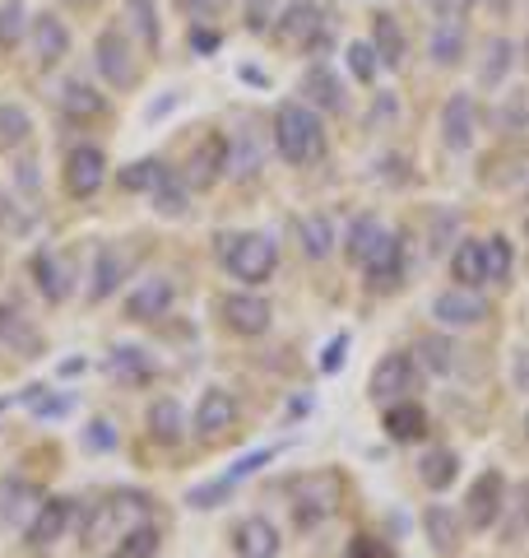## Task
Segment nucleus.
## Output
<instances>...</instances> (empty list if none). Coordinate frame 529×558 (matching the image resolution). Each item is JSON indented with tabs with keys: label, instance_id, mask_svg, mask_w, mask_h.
Segmentation results:
<instances>
[{
	"label": "nucleus",
	"instance_id": "obj_24",
	"mask_svg": "<svg viewBox=\"0 0 529 558\" xmlns=\"http://www.w3.org/2000/svg\"><path fill=\"white\" fill-rule=\"evenodd\" d=\"M451 275L460 279V289H479V284H488V256H483V242L465 238L460 247H455V256H451Z\"/></svg>",
	"mask_w": 529,
	"mask_h": 558
},
{
	"label": "nucleus",
	"instance_id": "obj_10",
	"mask_svg": "<svg viewBox=\"0 0 529 558\" xmlns=\"http://www.w3.org/2000/svg\"><path fill=\"white\" fill-rule=\"evenodd\" d=\"M372 400H395L404 391H418V359L414 354H385L372 373Z\"/></svg>",
	"mask_w": 529,
	"mask_h": 558
},
{
	"label": "nucleus",
	"instance_id": "obj_25",
	"mask_svg": "<svg viewBox=\"0 0 529 558\" xmlns=\"http://www.w3.org/2000/svg\"><path fill=\"white\" fill-rule=\"evenodd\" d=\"M422 526H428V545L446 558V554H455V545H460V521H455V512L451 508H428L422 512Z\"/></svg>",
	"mask_w": 529,
	"mask_h": 558
},
{
	"label": "nucleus",
	"instance_id": "obj_43",
	"mask_svg": "<svg viewBox=\"0 0 529 558\" xmlns=\"http://www.w3.org/2000/svg\"><path fill=\"white\" fill-rule=\"evenodd\" d=\"M28 20V10H24V0H5V5H0V47H14L24 38V24Z\"/></svg>",
	"mask_w": 529,
	"mask_h": 558
},
{
	"label": "nucleus",
	"instance_id": "obj_47",
	"mask_svg": "<svg viewBox=\"0 0 529 558\" xmlns=\"http://www.w3.org/2000/svg\"><path fill=\"white\" fill-rule=\"evenodd\" d=\"M264 461H274V447H260V451H251V457H242L233 470H227V484H237V480H246V475H256V470L264 465Z\"/></svg>",
	"mask_w": 529,
	"mask_h": 558
},
{
	"label": "nucleus",
	"instance_id": "obj_34",
	"mask_svg": "<svg viewBox=\"0 0 529 558\" xmlns=\"http://www.w3.org/2000/svg\"><path fill=\"white\" fill-rule=\"evenodd\" d=\"M385 238V229H381V219H372V215H362V219H353V229H348V260H362L372 256V247Z\"/></svg>",
	"mask_w": 529,
	"mask_h": 558
},
{
	"label": "nucleus",
	"instance_id": "obj_13",
	"mask_svg": "<svg viewBox=\"0 0 529 558\" xmlns=\"http://www.w3.org/2000/svg\"><path fill=\"white\" fill-rule=\"evenodd\" d=\"M270 303L260 293H227L223 299V322L237 330V336H264L270 330Z\"/></svg>",
	"mask_w": 529,
	"mask_h": 558
},
{
	"label": "nucleus",
	"instance_id": "obj_19",
	"mask_svg": "<svg viewBox=\"0 0 529 558\" xmlns=\"http://www.w3.org/2000/svg\"><path fill=\"white\" fill-rule=\"evenodd\" d=\"M227 168V140L223 135H209L205 145L190 154V168H186V186H214Z\"/></svg>",
	"mask_w": 529,
	"mask_h": 558
},
{
	"label": "nucleus",
	"instance_id": "obj_55",
	"mask_svg": "<svg viewBox=\"0 0 529 558\" xmlns=\"http://www.w3.org/2000/svg\"><path fill=\"white\" fill-rule=\"evenodd\" d=\"M525 233H529V219H525Z\"/></svg>",
	"mask_w": 529,
	"mask_h": 558
},
{
	"label": "nucleus",
	"instance_id": "obj_35",
	"mask_svg": "<svg viewBox=\"0 0 529 558\" xmlns=\"http://www.w3.org/2000/svg\"><path fill=\"white\" fill-rule=\"evenodd\" d=\"M158 539H163V535H158V526H149V521H145V526H131L126 535L116 539L112 558H153L158 554Z\"/></svg>",
	"mask_w": 529,
	"mask_h": 558
},
{
	"label": "nucleus",
	"instance_id": "obj_22",
	"mask_svg": "<svg viewBox=\"0 0 529 558\" xmlns=\"http://www.w3.org/2000/svg\"><path fill=\"white\" fill-rule=\"evenodd\" d=\"M149 438L163 442V447H176L186 438V410L176 405L172 396H163V400H153L149 405Z\"/></svg>",
	"mask_w": 529,
	"mask_h": 558
},
{
	"label": "nucleus",
	"instance_id": "obj_11",
	"mask_svg": "<svg viewBox=\"0 0 529 558\" xmlns=\"http://www.w3.org/2000/svg\"><path fill=\"white\" fill-rule=\"evenodd\" d=\"M172 299H176L172 279L149 275V279H139V284L126 293V317H131V322H158V317H168Z\"/></svg>",
	"mask_w": 529,
	"mask_h": 558
},
{
	"label": "nucleus",
	"instance_id": "obj_12",
	"mask_svg": "<svg viewBox=\"0 0 529 558\" xmlns=\"http://www.w3.org/2000/svg\"><path fill=\"white\" fill-rule=\"evenodd\" d=\"M293 502H297V517L303 521H321L334 512L340 502V480L334 475H303L293 480Z\"/></svg>",
	"mask_w": 529,
	"mask_h": 558
},
{
	"label": "nucleus",
	"instance_id": "obj_49",
	"mask_svg": "<svg viewBox=\"0 0 529 558\" xmlns=\"http://www.w3.org/2000/svg\"><path fill=\"white\" fill-rule=\"evenodd\" d=\"M274 24V0H246V28L264 33Z\"/></svg>",
	"mask_w": 529,
	"mask_h": 558
},
{
	"label": "nucleus",
	"instance_id": "obj_41",
	"mask_svg": "<svg viewBox=\"0 0 529 558\" xmlns=\"http://www.w3.org/2000/svg\"><path fill=\"white\" fill-rule=\"evenodd\" d=\"M497 126L506 131V135H525L529 131V89H520V94H510L502 108H497Z\"/></svg>",
	"mask_w": 529,
	"mask_h": 558
},
{
	"label": "nucleus",
	"instance_id": "obj_48",
	"mask_svg": "<svg viewBox=\"0 0 529 558\" xmlns=\"http://www.w3.org/2000/svg\"><path fill=\"white\" fill-rule=\"evenodd\" d=\"M227 488H233V484H227V480H219V484H205V488H190V508H219V502L227 498Z\"/></svg>",
	"mask_w": 529,
	"mask_h": 558
},
{
	"label": "nucleus",
	"instance_id": "obj_31",
	"mask_svg": "<svg viewBox=\"0 0 529 558\" xmlns=\"http://www.w3.org/2000/svg\"><path fill=\"white\" fill-rule=\"evenodd\" d=\"M303 89L311 94L316 108H325V112H344V89H340V80H334L325 65H311V70H307Z\"/></svg>",
	"mask_w": 529,
	"mask_h": 558
},
{
	"label": "nucleus",
	"instance_id": "obj_56",
	"mask_svg": "<svg viewBox=\"0 0 529 558\" xmlns=\"http://www.w3.org/2000/svg\"><path fill=\"white\" fill-rule=\"evenodd\" d=\"M525 428H529V418H525Z\"/></svg>",
	"mask_w": 529,
	"mask_h": 558
},
{
	"label": "nucleus",
	"instance_id": "obj_40",
	"mask_svg": "<svg viewBox=\"0 0 529 558\" xmlns=\"http://www.w3.org/2000/svg\"><path fill=\"white\" fill-rule=\"evenodd\" d=\"M483 256H488V284H502V279H510L516 256H510V242L502 233L497 238H483Z\"/></svg>",
	"mask_w": 529,
	"mask_h": 558
},
{
	"label": "nucleus",
	"instance_id": "obj_27",
	"mask_svg": "<svg viewBox=\"0 0 529 558\" xmlns=\"http://www.w3.org/2000/svg\"><path fill=\"white\" fill-rule=\"evenodd\" d=\"M372 47L381 65H404V51H409V43H404V28L395 24V14H377V28H372Z\"/></svg>",
	"mask_w": 529,
	"mask_h": 558
},
{
	"label": "nucleus",
	"instance_id": "obj_9",
	"mask_svg": "<svg viewBox=\"0 0 529 558\" xmlns=\"http://www.w3.org/2000/svg\"><path fill=\"white\" fill-rule=\"evenodd\" d=\"M42 508V494H38V484H28V480H14L5 475L0 480V526H14V531H28V521L33 512Z\"/></svg>",
	"mask_w": 529,
	"mask_h": 558
},
{
	"label": "nucleus",
	"instance_id": "obj_32",
	"mask_svg": "<svg viewBox=\"0 0 529 558\" xmlns=\"http://www.w3.org/2000/svg\"><path fill=\"white\" fill-rule=\"evenodd\" d=\"M61 108H65V117H75V121L102 117V94H98V89H88L84 80H70L65 89H61Z\"/></svg>",
	"mask_w": 529,
	"mask_h": 558
},
{
	"label": "nucleus",
	"instance_id": "obj_28",
	"mask_svg": "<svg viewBox=\"0 0 529 558\" xmlns=\"http://www.w3.org/2000/svg\"><path fill=\"white\" fill-rule=\"evenodd\" d=\"M418 475H422V484L441 494V488H451L455 475H460V457H455L451 447H436V451H428V457L418 461Z\"/></svg>",
	"mask_w": 529,
	"mask_h": 558
},
{
	"label": "nucleus",
	"instance_id": "obj_16",
	"mask_svg": "<svg viewBox=\"0 0 529 558\" xmlns=\"http://www.w3.org/2000/svg\"><path fill=\"white\" fill-rule=\"evenodd\" d=\"M65 526H70V498H42V508L33 512L24 535H28L33 549H47V545H57V539L65 535Z\"/></svg>",
	"mask_w": 529,
	"mask_h": 558
},
{
	"label": "nucleus",
	"instance_id": "obj_18",
	"mask_svg": "<svg viewBox=\"0 0 529 558\" xmlns=\"http://www.w3.org/2000/svg\"><path fill=\"white\" fill-rule=\"evenodd\" d=\"M233 545H237V558H279V531L264 517H246L233 531Z\"/></svg>",
	"mask_w": 529,
	"mask_h": 558
},
{
	"label": "nucleus",
	"instance_id": "obj_51",
	"mask_svg": "<svg viewBox=\"0 0 529 558\" xmlns=\"http://www.w3.org/2000/svg\"><path fill=\"white\" fill-rule=\"evenodd\" d=\"M436 20H460V14L469 10V0H432Z\"/></svg>",
	"mask_w": 529,
	"mask_h": 558
},
{
	"label": "nucleus",
	"instance_id": "obj_36",
	"mask_svg": "<svg viewBox=\"0 0 529 558\" xmlns=\"http://www.w3.org/2000/svg\"><path fill=\"white\" fill-rule=\"evenodd\" d=\"M153 209H158V215H168V219L186 215V182L172 178V172H163V182L153 186Z\"/></svg>",
	"mask_w": 529,
	"mask_h": 558
},
{
	"label": "nucleus",
	"instance_id": "obj_15",
	"mask_svg": "<svg viewBox=\"0 0 529 558\" xmlns=\"http://www.w3.org/2000/svg\"><path fill=\"white\" fill-rule=\"evenodd\" d=\"M362 270H367V279H372V289H395L399 275H404V242L395 233H385L372 247V256L362 260Z\"/></svg>",
	"mask_w": 529,
	"mask_h": 558
},
{
	"label": "nucleus",
	"instance_id": "obj_5",
	"mask_svg": "<svg viewBox=\"0 0 529 558\" xmlns=\"http://www.w3.org/2000/svg\"><path fill=\"white\" fill-rule=\"evenodd\" d=\"M502 508H506V480H502V470H483V475L473 480L469 498H465L469 526H473V531H488L492 521L502 517Z\"/></svg>",
	"mask_w": 529,
	"mask_h": 558
},
{
	"label": "nucleus",
	"instance_id": "obj_21",
	"mask_svg": "<svg viewBox=\"0 0 529 558\" xmlns=\"http://www.w3.org/2000/svg\"><path fill=\"white\" fill-rule=\"evenodd\" d=\"M88 279H94V284H88V299H94V303L112 299V293L121 289V279H126V260H121V252L116 247H98Z\"/></svg>",
	"mask_w": 529,
	"mask_h": 558
},
{
	"label": "nucleus",
	"instance_id": "obj_44",
	"mask_svg": "<svg viewBox=\"0 0 529 558\" xmlns=\"http://www.w3.org/2000/svg\"><path fill=\"white\" fill-rule=\"evenodd\" d=\"M348 70H353V75H358L362 84H372L377 70H381L377 47H372V43H348Z\"/></svg>",
	"mask_w": 529,
	"mask_h": 558
},
{
	"label": "nucleus",
	"instance_id": "obj_14",
	"mask_svg": "<svg viewBox=\"0 0 529 558\" xmlns=\"http://www.w3.org/2000/svg\"><path fill=\"white\" fill-rule=\"evenodd\" d=\"M233 424H237V400H233V391L209 387L200 396V405H196V433H200V438H219V433H227Z\"/></svg>",
	"mask_w": 529,
	"mask_h": 558
},
{
	"label": "nucleus",
	"instance_id": "obj_54",
	"mask_svg": "<svg viewBox=\"0 0 529 558\" xmlns=\"http://www.w3.org/2000/svg\"><path fill=\"white\" fill-rule=\"evenodd\" d=\"M516 498H520V502H516V508H520V531H529V480L516 488Z\"/></svg>",
	"mask_w": 529,
	"mask_h": 558
},
{
	"label": "nucleus",
	"instance_id": "obj_26",
	"mask_svg": "<svg viewBox=\"0 0 529 558\" xmlns=\"http://www.w3.org/2000/svg\"><path fill=\"white\" fill-rule=\"evenodd\" d=\"M428 51H432L436 65H460V57H465V24L460 20H436Z\"/></svg>",
	"mask_w": 529,
	"mask_h": 558
},
{
	"label": "nucleus",
	"instance_id": "obj_6",
	"mask_svg": "<svg viewBox=\"0 0 529 558\" xmlns=\"http://www.w3.org/2000/svg\"><path fill=\"white\" fill-rule=\"evenodd\" d=\"M432 317L446 330H465V326H479L488 317V303L473 289H446L432 299Z\"/></svg>",
	"mask_w": 529,
	"mask_h": 558
},
{
	"label": "nucleus",
	"instance_id": "obj_8",
	"mask_svg": "<svg viewBox=\"0 0 529 558\" xmlns=\"http://www.w3.org/2000/svg\"><path fill=\"white\" fill-rule=\"evenodd\" d=\"M473 131H479V108H473V98L451 94L446 108H441V140H446V149H455V154L473 149Z\"/></svg>",
	"mask_w": 529,
	"mask_h": 558
},
{
	"label": "nucleus",
	"instance_id": "obj_4",
	"mask_svg": "<svg viewBox=\"0 0 529 558\" xmlns=\"http://www.w3.org/2000/svg\"><path fill=\"white\" fill-rule=\"evenodd\" d=\"M102 178H108V154H102L98 145H75L65 154V191L75 201L98 196Z\"/></svg>",
	"mask_w": 529,
	"mask_h": 558
},
{
	"label": "nucleus",
	"instance_id": "obj_39",
	"mask_svg": "<svg viewBox=\"0 0 529 558\" xmlns=\"http://www.w3.org/2000/svg\"><path fill=\"white\" fill-rule=\"evenodd\" d=\"M510 61H516V47H510L506 38H492L488 43V61H483V84H488V89H497V84L506 80Z\"/></svg>",
	"mask_w": 529,
	"mask_h": 558
},
{
	"label": "nucleus",
	"instance_id": "obj_20",
	"mask_svg": "<svg viewBox=\"0 0 529 558\" xmlns=\"http://www.w3.org/2000/svg\"><path fill=\"white\" fill-rule=\"evenodd\" d=\"M385 438L391 442H418L422 433H428V410L418 405V400H399V405L385 410Z\"/></svg>",
	"mask_w": 529,
	"mask_h": 558
},
{
	"label": "nucleus",
	"instance_id": "obj_7",
	"mask_svg": "<svg viewBox=\"0 0 529 558\" xmlns=\"http://www.w3.org/2000/svg\"><path fill=\"white\" fill-rule=\"evenodd\" d=\"M94 61H98V70H102V80L116 84V89H126V84L135 80L131 43H126V33H121V28L98 33V43H94Z\"/></svg>",
	"mask_w": 529,
	"mask_h": 558
},
{
	"label": "nucleus",
	"instance_id": "obj_52",
	"mask_svg": "<svg viewBox=\"0 0 529 558\" xmlns=\"http://www.w3.org/2000/svg\"><path fill=\"white\" fill-rule=\"evenodd\" d=\"M510 377H516V387L529 396V349H520V354H516V368H510Z\"/></svg>",
	"mask_w": 529,
	"mask_h": 558
},
{
	"label": "nucleus",
	"instance_id": "obj_3",
	"mask_svg": "<svg viewBox=\"0 0 529 558\" xmlns=\"http://www.w3.org/2000/svg\"><path fill=\"white\" fill-rule=\"evenodd\" d=\"M279 43H288L297 51H316L321 43H330V24L325 14L311 5V0H293V5L279 14Z\"/></svg>",
	"mask_w": 529,
	"mask_h": 558
},
{
	"label": "nucleus",
	"instance_id": "obj_50",
	"mask_svg": "<svg viewBox=\"0 0 529 558\" xmlns=\"http://www.w3.org/2000/svg\"><path fill=\"white\" fill-rule=\"evenodd\" d=\"M344 349H348V336H334L330 349L321 354V373H340L344 368Z\"/></svg>",
	"mask_w": 529,
	"mask_h": 558
},
{
	"label": "nucleus",
	"instance_id": "obj_23",
	"mask_svg": "<svg viewBox=\"0 0 529 558\" xmlns=\"http://www.w3.org/2000/svg\"><path fill=\"white\" fill-rule=\"evenodd\" d=\"M33 51H38L42 65H57L70 51V33L57 14H38V20H33Z\"/></svg>",
	"mask_w": 529,
	"mask_h": 558
},
{
	"label": "nucleus",
	"instance_id": "obj_37",
	"mask_svg": "<svg viewBox=\"0 0 529 558\" xmlns=\"http://www.w3.org/2000/svg\"><path fill=\"white\" fill-rule=\"evenodd\" d=\"M126 24L139 33V43H145L149 51L158 47V10H153V0H126Z\"/></svg>",
	"mask_w": 529,
	"mask_h": 558
},
{
	"label": "nucleus",
	"instance_id": "obj_53",
	"mask_svg": "<svg viewBox=\"0 0 529 558\" xmlns=\"http://www.w3.org/2000/svg\"><path fill=\"white\" fill-rule=\"evenodd\" d=\"M190 47H196V51H214L219 47V33H200L196 28V33H190Z\"/></svg>",
	"mask_w": 529,
	"mask_h": 558
},
{
	"label": "nucleus",
	"instance_id": "obj_29",
	"mask_svg": "<svg viewBox=\"0 0 529 558\" xmlns=\"http://www.w3.org/2000/svg\"><path fill=\"white\" fill-rule=\"evenodd\" d=\"M297 238H303V252L311 260H325L334 252V223L325 215H303V223H297Z\"/></svg>",
	"mask_w": 529,
	"mask_h": 558
},
{
	"label": "nucleus",
	"instance_id": "obj_42",
	"mask_svg": "<svg viewBox=\"0 0 529 558\" xmlns=\"http://www.w3.org/2000/svg\"><path fill=\"white\" fill-rule=\"evenodd\" d=\"M163 172H168V163L139 159V163H131V168H121V186H126V191H153L158 182H163Z\"/></svg>",
	"mask_w": 529,
	"mask_h": 558
},
{
	"label": "nucleus",
	"instance_id": "obj_45",
	"mask_svg": "<svg viewBox=\"0 0 529 558\" xmlns=\"http://www.w3.org/2000/svg\"><path fill=\"white\" fill-rule=\"evenodd\" d=\"M451 354H455V349H451L446 340H436V336H428V340H422V344H418V359H422V363H428V368H432V373H451V363H455Z\"/></svg>",
	"mask_w": 529,
	"mask_h": 558
},
{
	"label": "nucleus",
	"instance_id": "obj_46",
	"mask_svg": "<svg viewBox=\"0 0 529 558\" xmlns=\"http://www.w3.org/2000/svg\"><path fill=\"white\" fill-rule=\"evenodd\" d=\"M84 447L88 451H112L116 447V428L108 424V418H94V424L84 428Z\"/></svg>",
	"mask_w": 529,
	"mask_h": 558
},
{
	"label": "nucleus",
	"instance_id": "obj_30",
	"mask_svg": "<svg viewBox=\"0 0 529 558\" xmlns=\"http://www.w3.org/2000/svg\"><path fill=\"white\" fill-rule=\"evenodd\" d=\"M0 344H10L14 354H38V330H33L14 307H0Z\"/></svg>",
	"mask_w": 529,
	"mask_h": 558
},
{
	"label": "nucleus",
	"instance_id": "obj_33",
	"mask_svg": "<svg viewBox=\"0 0 529 558\" xmlns=\"http://www.w3.org/2000/svg\"><path fill=\"white\" fill-rule=\"evenodd\" d=\"M33 135V117L20 108V102H0V149H14Z\"/></svg>",
	"mask_w": 529,
	"mask_h": 558
},
{
	"label": "nucleus",
	"instance_id": "obj_2",
	"mask_svg": "<svg viewBox=\"0 0 529 558\" xmlns=\"http://www.w3.org/2000/svg\"><path fill=\"white\" fill-rule=\"evenodd\" d=\"M219 256H223V270L242 279V284H264L279 266V247H274V238H264V233L219 238Z\"/></svg>",
	"mask_w": 529,
	"mask_h": 558
},
{
	"label": "nucleus",
	"instance_id": "obj_38",
	"mask_svg": "<svg viewBox=\"0 0 529 558\" xmlns=\"http://www.w3.org/2000/svg\"><path fill=\"white\" fill-rule=\"evenodd\" d=\"M112 377H126V381H149L153 377V363L145 359V349H112Z\"/></svg>",
	"mask_w": 529,
	"mask_h": 558
},
{
	"label": "nucleus",
	"instance_id": "obj_17",
	"mask_svg": "<svg viewBox=\"0 0 529 558\" xmlns=\"http://www.w3.org/2000/svg\"><path fill=\"white\" fill-rule=\"evenodd\" d=\"M33 275H38V289L51 303H65L70 289H75V266L61 252H38L33 256Z\"/></svg>",
	"mask_w": 529,
	"mask_h": 558
},
{
	"label": "nucleus",
	"instance_id": "obj_1",
	"mask_svg": "<svg viewBox=\"0 0 529 558\" xmlns=\"http://www.w3.org/2000/svg\"><path fill=\"white\" fill-rule=\"evenodd\" d=\"M274 145L293 168H307L321 159L325 126H321V117H316V108H307V102H284V108L274 112Z\"/></svg>",
	"mask_w": 529,
	"mask_h": 558
}]
</instances>
